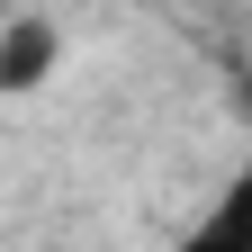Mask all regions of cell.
I'll use <instances>...</instances> for the list:
<instances>
[{
    "mask_svg": "<svg viewBox=\"0 0 252 252\" xmlns=\"http://www.w3.org/2000/svg\"><path fill=\"white\" fill-rule=\"evenodd\" d=\"M54 63H63V27L54 18H9V27H0V99L45 90Z\"/></svg>",
    "mask_w": 252,
    "mask_h": 252,
    "instance_id": "cell-1",
    "label": "cell"
},
{
    "mask_svg": "<svg viewBox=\"0 0 252 252\" xmlns=\"http://www.w3.org/2000/svg\"><path fill=\"white\" fill-rule=\"evenodd\" d=\"M189 243H198V252H252V144H243V171L225 180V198L198 216Z\"/></svg>",
    "mask_w": 252,
    "mask_h": 252,
    "instance_id": "cell-2",
    "label": "cell"
}]
</instances>
